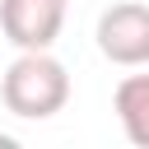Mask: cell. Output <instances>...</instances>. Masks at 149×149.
Wrapping results in <instances>:
<instances>
[{
    "instance_id": "obj_3",
    "label": "cell",
    "mask_w": 149,
    "mask_h": 149,
    "mask_svg": "<svg viewBox=\"0 0 149 149\" xmlns=\"http://www.w3.org/2000/svg\"><path fill=\"white\" fill-rule=\"evenodd\" d=\"M65 23V0H0V28L19 51H51Z\"/></svg>"
},
{
    "instance_id": "obj_2",
    "label": "cell",
    "mask_w": 149,
    "mask_h": 149,
    "mask_svg": "<svg viewBox=\"0 0 149 149\" xmlns=\"http://www.w3.org/2000/svg\"><path fill=\"white\" fill-rule=\"evenodd\" d=\"M98 51L112 65H149V5L121 0L98 19Z\"/></svg>"
},
{
    "instance_id": "obj_1",
    "label": "cell",
    "mask_w": 149,
    "mask_h": 149,
    "mask_svg": "<svg viewBox=\"0 0 149 149\" xmlns=\"http://www.w3.org/2000/svg\"><path fill=\"white\" fill-rule=\"evenodd\" d=\"M0 98L14 116L23 121H42L56 116L70 98V74L51 51H19L0 79Z\"/></svg>"
},
{
    "instance_id": "obj_4",
    "label": "cell",
    "mask_w": 149,
    "mask_h": 149,
    "mask_svg": "<svg viewBox=\"0 0 149 149\" xmlns=\"http://www.w3.org/2000/svg\"><path fill=\"white\" fill-rule=\"evenodd\" d=\"M112 107L121 116V130L130 144L149 149V74H126L112 93Z\"/></svg>"
}]
</instances>
